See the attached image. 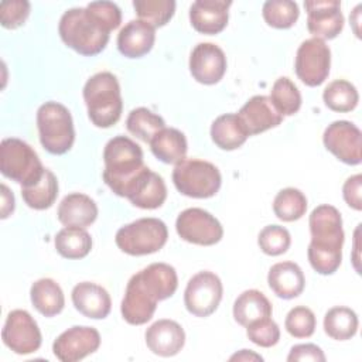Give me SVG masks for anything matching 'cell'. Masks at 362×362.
<instances>
[{"mask_svg":"<svg viewBox=\"0 0 362 362\" xmlns=\"http://www.w3.org/2000/svg\"><path fill=\"white\" fill-rule=\"evenodd\" d=\"M103 181L119 197H126L133 180L146 167L141 147L126 136H115L103 148Z\"/></svg>","mask_w":362,"mask_h":362,"instance_id":"1","label":"cell"},{"mask_svg":"<svg viewBox=\"0 0 362 362\" xmlns=\"http://www.w3.org/2000/svg\"><path fill=\"white\" fill-rule=\"evenodd\" d=\"M58 31L66 47L85 57L102 52L107 45L110 34L86 7L66 10L59 20Z\"/></svg>","mask_w":362,"mask_h":362,"instance_id":"2","label":"cell"},{"mask_svg":"<svg viewBox=\"0 0 362 362\" xmlns=\"http://www.w3.org/2000/svg\"><path fill=\"white\" fill-rule=\"evenodd\" d=\"M88 116L96 127L107 129L122 116L123 100L117 78L112 72H98L83 86Z\"/></svg>","mask_w":362,"mask_h":362,"instance_id":"3","label":"cell"},{"mask_svg":"<svg viewBox=\"0 0 362 362\" xmlns=\"http://www.w3.org/2000/svg\"><path fill=\"white\" fill-rule=\"evenodd\" d=\"M37 127L41 146L51 154L61 156L71 150L75 130L71 112L58 102H45L37 110Z\"/></svg>","mask_w":362,"mask_h":362,"instance_id":"4","label":"cell"},{"mask_svg":"<svg viewBox=\"0 0 362 362\" xmlns=\"http://www.w3.org/2000/svg\"><path fill=\"white\" fill-rule=\"evenodd\" d=\"M0 171L21 187H30L41 180L45 168L30 144L8 137L3 139L0 144Z\"/></svg>","mask_w":362,"mask_h":362,"instance_id":"5","label":"cell"},{"mask_svg":"<svg viewBox=\"0 0 362 362\" xmlns=\"http://www.w3.org/2000/svg\"><path fill=\"white\" fill-rule=\"evenodd\" d=\"M173 182L178 192L189 198H211L222 182L216 165L199 158H184L173 170Z\"/></svg>","mask_w":362,"mask_h":362,"instance_id":"6","label":"cell"},{"mask_svg":"<svg viewBox=\"0 0 362 362\" xmlns=\"http://www.w3.org/2000/svg\"><path fill=\"white\" fill-rule=\"evenodd\" d=\"M168 239L167 225L158 218H140L122 226L115 236L117 247L130 256L158 252Z\"/></svg>","mask_w":362,"mask_h":362,"instance_id":"7","label":"cell"},{"mask_svg":"<svg viewBox=\"0 0 362 362\" xmlns=\"http://www.w3.org/2000/svg\"><path fill=\"white\" fill-rule=\"evenodd\" d=\"M331 68V49L320 38L303 41L296 54L294 69L298 79L311 88L325 82Z\"/></svg>","mask_w":362,"mask_h":362,"instance_id":"8","label":"cell"},{"mask_svg":"<svg viewBox=\"0 0 362 362\" xmlns=\"http://www.w3.org/2000/svg\"><path fill=\"white\" fill-rule=\"evenodd\" d=\"M223 294L221 279L208 270L194 274L184 291V304L195 317H208L218 308Z\"/></svg>","mask_w":362,"mask_h":362,"instance_id":"9","label":"cell"},{"mask_svg":"<svg viewBox=\"0 0 362 362\" xmlns=\"http://www.w3.org/2000/svg\"><path fill=\"white\" fill-rule=\"evenodd\" d=\"M175 230L182 240L199 246H212L223 236L221 222L202 208L184 209L177 216Z\"/></svg>","mask_w":362,"mask_h":362,"instance_id":"10","label":"cell"},{"mask_svg":"<svg viewBox=\"0 0 362 362\" xmlns=\"http://www.w3.org/2000/svg\"><path fill=\"white\" fill-rule=\"evenodd\" d=\"M4 345L17 355H28L40 349L42 337L41 331L25 310H13L7 314L1 331Z\"/></svg>","mask_w":362,"mask_h":362,"instance_id":"11","label":"cell"},{"mask_svg":"<svg viewBox=\"0 0 362 362\" xmlns=\"http://www.w3.org/2000/svg\"><path fill=\"white\" fill-rule=\"evenodd\" d=\"M308 225L311 233L310 246L329 252H342V218L335 206L322 204L314 208L310 214Z\"/></svg>","mask_w":362,"mask_h":362,"instance_id":"12","label":"cell"},{"mask_svg":"<svg viewBox=\"0 0 362 362\" xmlns=\"http://www.w3.org/2000/svg\"><path fill=\"white\" fill-rule=\"evenodd\" d=\"M322 143L339 161L358 165L362 161V133L348 120H335L324 130Z\"/></svg>","mask_w":362,"mask_h":362,"instance_id":"13","label":"cell"},{"mask_svg":"<svg viewBox=\"0 0 362 362\" xmlns=\"http://www.w3.org/2000/svg\"><path fill=\"white\" fill-rule=\"evenodd\" d=\"M100 335L88 325H75L57 337L52 344L54 355L62 362H76L98 351Z\"/></svg>","mask_w":362,"mask_h":362,"instance_id":"14","label":"cell"},{"mask_svg":"<svg viewBox=\"0 0 362 362\" xmlns=\"http://www.w3.org/2000/svg\"><path fill=\"white\" fill-rule=\"evenodd\" d=\"M307 11V28L320 40H332L344 28L341 3L335 0H308L304 3Z\"/></svg>","mask_w":362,"mask_h":362,"instance_id":"15","label":"cell"},{"mask_svg":"<svg viewBox=\"0 0 362 362\" xmlns=\"http://www.w3.org/2000/svg\"><path fill=\"white\" fill-rule=\"evenodd\" d=\"M189 72L202 85L218 83L226 72L225 52L212 42L197 44L189 55Z\"/></svg>","mask_w":362,"mask_h":362,"instance_id":"16","label":"cell"},{"mask_svg":"<svg viewBox=\"0 0 362 362\" xmlns=\"http://www.w3.org/2000/svg\"><path fill=\"white\" fill-rule=\"evenodd\" d=\"M124 198L137 208L156 209L164 204L167 187L163 177L146 165L127 188Z\"/></svg>","mask_w":362,"mask_h":362,"instance_id":"17","label":"cell"},{"mask_svg":"<svg viewBox=\"0 0 362 362\" xmlns=\"http://www.w3.org/2000/svg\"><path fill=\"white\" fill-rule=\"evenodd\" d=\"M249 136L263 133L283 122V116L274 109L269 96H252L236 113Z\"/></svg>","mask_w":362,"mask_h":362,"instance_id":"18","label":"cell"},{"mask_svg":"<svg viewBox=\"0 0 362 362\" xmlns=\"http://www.w3.org/2000/svg\"><path fill=\"white\" fill-rule=\"evenodd\" d=\"M232 1L226 0H197L189 7V21L195 31L206 35H215L223 31L229 20V7Z\"/></svg>","mask_w":362,"mask_h":362,"instance_id":"19","label":"cell"},{"mask_svg":"<svg viewBox=\"0 0 362 362\" xmlns=\"http://www.w3.org/2000/svg\"><path fill=\"white\" fill-rule=\"evenodd\" d=\"M147 348L158 356H174L185 344V332L174 320H158L151 324L144 334Z\"/></svg>","mask_w":362,"mask_h":362,"instance_id":"20","label":"cell"},{"mask_svg":"<svg viewBox=\"0 0 362 362\" xmlns=\"http://www.w3.org/2000/svg\"><path fill=\"white\" fill-rule=\"evenodd\" d=\"M74 307L85 317L92 320H103L109 315L112 300L109 293L99 284L92 281L78 283L71 293Z\"/></svg>","mask_w":362,"mask_h":362,"instance_id":"21","label":"cell"},{"mask_svg":"<svg viewBox=\"0 0 362 362\" xmlns=\"http://www.w3.org/2000/svg\"><path fill=\"white\" fill-rule=\"evenodd\" d=\"M133 277L157 301L171 297L178 287L177 272L167 263H151Z\"/></svg>","mask_w":362,"mask_h":362,"instance_id":"22","label":"cell"},{"mask_svg":"<svg viewBox=\"0 0 362 362\" xmlns=\"http://www.w3.org/2000/svg\"><path fill=\"white\" fill-rule=\"evenodd\" d=\"M157 303L158 301L156 298H153L133 277H130L122 300L120 313L126 322L132 325H143L153 318Z\"/></svg>","mask_w":362,"mask_h":362,"instance_id":"23","label":"cell"},{"mask_svg":"<svg viewBox=\"0 0 362 362\" xmlns=\"http://www.w3.org/2000/svg\"><path fill=\"white\" fill-rule=\"evenodd\" d=\"M156 41V28L141 20L129 21L117 34V49L127 58H141L148 54Z\"/></svg>","mask_w":362,"mask_h":362,"instance_id":"24","label":"cell"},{"mask_svg":"<svg viewBox=\"0 0 362 362\" xmlns=\"http://www.w3.org/2000/svg\"><path fill=\"white\" fill-rule=\"evenodd\" d=\"M57 216L64 226L86 228L96 221L98 205L86 194L72 192L59 202Z\"/></svg>","mask_w":362,"mask_h":362,"instance_id":"25","label":"cell"},{"mask_svg":"<svg viewBox=\"0 0 362 362\" xmlns=\"http://www.w3.org/2000/svg\"><path fill=\"white\" fill-rule=\"evenodd\" d=\"M267 283L272 291L284 300L298 297L305 286L301 267L294 262H280L270 267Z\"/></svg>","mask_w":362,"mask_h":362,"instance_id":"26","label":"cell"},{"mask_svg":"<svg viewBox=\"0 0 362 362\" xmlns=\"http://www.w3.org/2000/svg\"><path fill=\"white\" fill-rule=\"evenodd\" d=\"M272 313L273 307L269 298L255 288L245 290L233 303V318L245 328L257 320L272 317Z\"/></svg>","mask_w":362,"mask_h":362,"instance_id":"27","label":"cell"},{"mask_svg":"<svg viewBox=\"0 0 362 362\" xmlns=\"http://www.w3.org/2000/svg\"><path fill=\"white\" fill-rule=\"evenodd\" d=\"M239 116L236 113H225L218 116L211 124V139L221 150H236L247 140Z\"/></svg>","mask_w":362,"mask_h":362,"instance_id":"28","label":"cell"},{"mask_svg":"<svg viewBox=\"0 0 362 362\" xmlns=\"http://www.w3.org/2000/svg\"><path fill=\"white\" fill-rule=\"evenodd\" d=\"M151 153L165 164H177L185 158L187 139L174 127H164L148 143Z\"/></svg>","mask_w":362,"mask_h":362,"instance_id":"29","label":"cell"},{"mask_svg":"<svg viewBox=\"0 0 362 362\" xmlns=\"http://www.w3.org/2000/svg\"><path fill=\"white\" fill-rule=\"evenodd\" d=\"M34 308L44 317H54L64 310L65 297L59 284L52 279H40L30 288Z\"/></svg>","mask_w":362,"mask_h":362,"instance_id":"30","label":"cell"},{"mask_svg":"<svg viewBox=\"0 0 362 362\" xmlns=\"http://www.w3.org/2000/svg\"><path fill=\"white\" fill-rule=\"evenodd\" d=\"M54 245L65 259H83L92 249V238L85 228L65 226L57 233Z\"/></svg>","mask_w":362,"mask_h":362,"instance_id":"31","label":"cell"},{"mask_svg":"<svg viewBox=\"0 0 362 362\" xmlns=\"http://www.w3.org/2000/svg\"><path fill=\"white\" fill-rule=\"evenodd\" d=\"M21 197L27 206L33 209H48L58 197V180L55 174L45 168L44 175L38 182L30 187H21Z\"/></svg>","mask_w":362,"mask_h":362,"instance_id":"32","label":"cell"},{"mask_svg":"<svg viewBox=\"0 0 362 362\" xmlns=\"http://www.w3.org/2000/svg\"><path fill=\"white\" fill-rule=\"evenodd\" d=\"M358 325L356 313L344 305L329 308L324 317L325 334L337 341L351 339L356 334Z\"/></svg>","mask_w":362,"mask_h":362,"instance_id":"33","label":"cell"},{"mask_svg":"<svg viewBox=\"0 0 362 362\" xmlns=\"http://www.w3.org/2000/svg\"><path fill=\"white\" fill-rule=\"evenodd\" d=\"M126 127L130 134L144 143H150L151 139L165 127V122L161 116L147 107H136L129 113Z\"/></svg>","mask_w":362,"mask_h":362,"instance_id":"34","label":"cell"},{"mask_svg":"<svg viewBox=\"0 0 362 362\" xmlns=\"http://www.w3.org/2000/svg\"><path fill=\"white\" fill-rule=\"evenodd\" d=\"M322 99L328 109L345 113L356 107L359 102V93L351 82L345 79H335L324 89Z\"/></svg>","mask_w":362,"mask_h":362,"instance_id":"35","label":"cell"},{"mask_svg":"<svg viewBox=\"0 0 362 362\" xmlns=\"http://www.w3.org/2000/svg\"><path fill=\"white\" fill-rule=\"evenodd\" d=\"M270 102L283 117L293 116L301 107V93L290 78L280 76L272 86Z\"/></svg>","mask_w":362,"mask_h":362,"instance_id":"36","label":"cell"},{"mask_svg":"<svg viewBox=\"0 0 362 362\" xmlns=\"http://www.w3.org/2000/svg\"><path fill=\"white\" fill-rule=\"evenodd\" d=\"M307 211V198L305 195L293 187L284 188L277 192L273 201V212L283 222H294Z\"/></svg>","mask_w":362,"mask_h":362,"instance_id":"37","label":"cell"},{"mask_svg":"<svg viewBox=\"0 0 362 362\" xmlns=\"http://www.w3.org/2000/svg\"><path fill=\"white\" fill-rule=\"evenodd\" d=\"M133 7L139 20L147 23L153 28L165 25L174 16V0H134Z\"/></svg>","mask_w":362,"mask_h":362,"instance_id":"38","label":"cell"},{"mask_svg":"<svg viewBox=\"0 0 362 362\" xmlns=\"http://www.w3.org/2000/svg\"><path fill=\"white\" fill-rule=\"evenodd\" d=\"M262 14L270 27L286 30L296 24L300 10L297 3L290 0H269L263 4Z\"/></svg>","mask_w":362,"mask_h":362,"instance_id":"39","label":"cell"},{"mask_svg":"<svg viewBox=\"0 0 362 362\" xmlns=\"http://www.w3.org/2000/svg\"><path fill=\"white\" fill-rule=\"evenodd\" d=\"M257 245L263 253L269 256H280L288 250L291 245V236L284 226L267 225L260 230L257 236Z\"/></svg>","mask_w":362,"mask_h":362,"instance_id":"40","label":"cell"},{"mask_svg":"<svg viewBox=\"0 0 362 362\" xmlns=\"http://www.w3.org/2000/svg\"><path fill=\"white\" fill-rule=\"evenodd\" d=\"M317 320L314 313L305 305H297L286 315V331L294 338H308L314 334Z\"/></svg>","mask_w":362,"mask_h":362,"instance_id":"41","label":"cell"},{"mask_svg":"<svg viewBox=\"0 0 362 362\" xmlns=\"http://www.w3.org/2000/svg\"><path fill=\"white\" fill-rule=\"evenodd\" d=\"M246 335L253 344L262 348H270L279 342L280 328L272 317H266L249 324L246 327Z\"/></svg>","mask_w":362,"mask_h":362,"instance_id":"42","label":"cell"},{"mask_svg":"<svg viewBox=\"0 0 362 362\" xmlns=\"http://www.w3.org/2000/svg\"><path fill=\"white\" fill-rule=\"evenodd\" d=\"M30 3L25 0H7L0 3V21L4 28L14 30L23 25L30 14Z\"/></svg>","mask_w":362,"mask_h":362,"instance_id":"43","label":"cell"},{"mask_svg":"<svg viewBox=\"0 0 362 362\" xmlns=\"http://www.w3.org/2000/svg\"><path fill=\"white\" fill-rule=\"evenodd\" d=\"M86 8L109 30H116L122 23V11L113 1H92Z\"/></svg>","mask_w":362,"mask_h":362,"instance_id":"44","label":"cell"},{"mask_svg":"<svg viewBox=\"0 0 362 362\" xmlns=\"http://www.w3.org/2000/svg\"><path fill=\"white\" fill-rule=\"evenodd\" d=\"M361 189H362V175L355 174L349 177L342 187V195L345 202L355 211L362 209V197H361Z\"/></svg>","mask_w":362,"mask_h":362,"instance_id":"45","label":"cell"},{"mask_svg":"<svg viewBox=\"0 0 362 362\" xmlns=\"http://www.w3.org/2000/svg\"><path fill=\"white\" fill-rule=\"evenodd\" d=\"M288 362L294 361H313V362H324L325 355L320 346L315 344H298L294 345L287 356Z\"/></svg>","mask_w":362,"mask_h":362,"instance_id":"46","label":"cell"},{"mask_svg":"<svg viewBox=\"0 0 362 362\" xmlns=\"http://www.w3.org/2000/svg\"><path fill=\"white\" fill-rule=\"evenodd\" d=\"M14 211V195L7 185L1 184V218L6 219Z\"/></svg>","mask_w":362,"mask_h":362,"instance_id":"47","label":"cell"},{"mask_svg":"<svg viewBox=\"0 0 362 362\" xmlns=\"http://www.w3.org/2000/svg\"><path fill=\"white\" fill-rule=\"evenodd\" d=\"M230 361H263V358L250 349H242L240 352L230 356Z\"/></svg>","mask_w":362,"mask_h":362,"instance_id":"48","label":"cell"}]
</instances>
